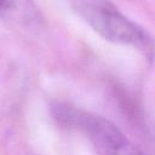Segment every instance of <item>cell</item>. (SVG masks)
Listing matches in <instances>:
<instances>
[{"instance_id":"1","label":"cell","mask_w":155,"mask_h":155,"mask_svg":"<svg viewBox=\"0 0 155 155\" xmlns=\"http://www.w3.org/2000/svg\"><path fill=\"white\" fill-rule=\"evenodd\" d=\"M73 10L102 38L132 46L151 57L154 42L149 34L126 17L109 0H68Z\"/></svg>"},{"instance_id":"2","label":"cell","mask_w":155,"mask_h":155,"mask_svg":"<svg viewBox=\"0 0 155 155\" xmlns=\"http://www.w3.org/2000/svg\"><path fill=\"white\" fill-rule=\"evenodd\" d=\"M53 117L61 125L82 132L97 155H144L109 120L67 104L52 108Z\"/></svg>"},{"instance_id":"3","label":"cell","mask_w":155,"mask_h":155,"mask_svg":"<svg viewBox=\"0 0 155 155\" xmlns=\"http://www.w3.org/2000/svg\"><path fill=\"white\" fill-rule=\"evenodd\" d=\"M31 0H0V16L6 19L23 21L33 15Z\"/></svg>"}]
</instances>
